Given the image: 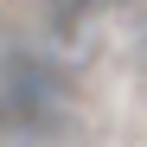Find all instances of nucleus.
I'll list each match as a JSON object with an SVG mask.
<instances>
[]
</instances>
